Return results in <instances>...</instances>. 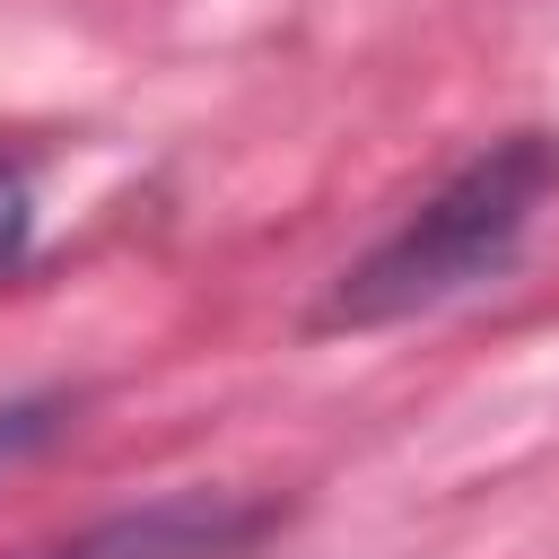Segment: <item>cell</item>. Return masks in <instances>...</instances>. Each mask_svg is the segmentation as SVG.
Masks as SVG:
<instances>
[{
  "label": "cell",
  "instance_id": "1",
  "mask_svg": "<svg viewBox=\"0 0 559 559\" xmlns=\"http://www.w3.org/2000/svg\"><path fill=\"white\" fill-rule=\"evenodd\" d=\"M559 157L542 131H515V140H489L480 157H463L384 245H367L332 297L314 306L323 332H384V323H411L445 297H472L480 280H498L550 192Z\"/></svg>",
  "mask_w": 559,
  "mask_h": 559
},
{
  "label": "cell",
  "instance_id": "3",
  "mask_svg": "<svg viewBox=\"0 0 559 559\" xmlns=\"http://www.w3.org/2000/svg\"><path fill=\"white\" fill-rule=\"evenodd\" d=\"M70 419H79V402H70L61 384H44V393H9V402H0V480L26 472L52 437H70Z\"/></svg>",
  "mask_w": 559,
  "mask_h": 559
},
{
  "label": "cell",
  "instance_id": "4",
  "mask_svg": "<svg viewBox=\"0 0 559 559\" xmlns=\"http://www.w3.org/2000/svg\"><path fill=\"white\" fill-rule=\"evenodd\" d=\"M26 227H35V192H26L17 166H0V271L26 253Z\"/></svg>",
  "mask_w": 559,
  "mask_h": 559
},
{
  "label": "cell",
  "instance_id": "2",
  "mask_svg": "<svg viewBox=\"0 0 559 559\" xmlns=\"http://www.w3.org/2000/svg\"><path fill=\"white\" fill-rule=\"evenodd\" d=\"M280 524L271 498H236V489H175V498H148L131 515H105L70 542H44V550H17V559H245L262 533Z\"/></svg>",
  "mask_w": 559,
  "mask_h": 559
}]
</instances>
